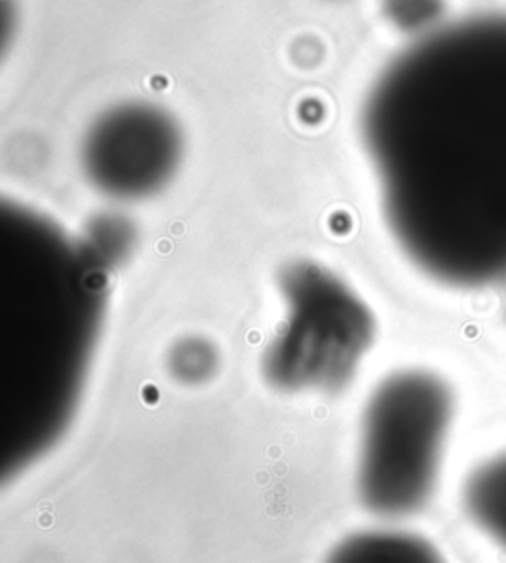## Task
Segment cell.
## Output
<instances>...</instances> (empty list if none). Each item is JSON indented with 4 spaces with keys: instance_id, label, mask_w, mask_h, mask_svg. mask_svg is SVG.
Instances as JSON below:
<instances>
[{
    "instance_id": "1",
    "label": "cell",
    "mask_w": 506,
    "mask_h": 563,
    "mask_svg": "<svg viewBox=\"0 0 506 563\" xmlns=\"http://www.w3.org/2000/svg\"><path fill=\"white\" fill-rule=\"evenodd\" d=\"M362 141L411 267L453 291L505 287V14L433 30L389 62Z\"/></svg>"
},
{
    "instance_id": "2",
    "label": "cell",
    "mask_w": 506,
    "mask_h": 563,
    "mask_svg": "<svg viewBox=\"0 0 506 563\" xmlns=\"http://www.w3.org/2000/svg\"><path fill=\"white\" fill-rule=\"evenodd\" d=\"M103 262L46 216L0 210V476L34 465L76 416L106 312Z\"/></svg>"
},
{
    "instance_id": "3",
    "label": "cell",
    "mask_w": 506,
    "mask_h": 563,
    "mask_svg": "<svg viewBox=\"0 0 506 563\" xmlns=\"http://www.w3.org/2000/svg\"><path fill=\"white\" fill-rule=\"evenodd\" d=\"M458 394L443 374L404 368L382 379L362 416L356 486L382 518L419 512L438 488Z\"/></svg>"
},
{
    "instance_id": "4",
    "label": "cell",
    "mask_w": 506,
    "mask_h": 563,
    "mask_svg": "<svg viewBox=\"0 0 506 563\" xmlns=\"http://www.w3.org/2000/svg\"><path fill=\"white\" fill-rule=\"evenodd\" d=\"M183 148L173 115L151 103H121L89 126L81 143V168L101 195L145 200L170 185Z\"/></svg>"
},
{
    "instance_id": "5",
    "label": "cell",
    "mask_w": 506,
    "mask_h": 563,
    "mask_svg": "<svg viewBox=\"0 0 506 563\" xmlns=\"http://www.w3.org/2000/svg\"><path fill=\"white\" fill-rule=\"evenodd\" d=\"M463 506L471 522L506 550V449L491 453L469 471Z\"/></svg>"
},
{
    "instance_id": "6",
    "label": "cell",
    "mask_w": 506,
    "mask_h": 563,
    "mask_svg": "<svg viewBox=\"0 0 506 563\" xmlns=\"http://www.w3.org/2000/svg\"><path fill=\"white\" fill-rule=\"evenodd\" d=\"M324 563H443V558L418 536L382 530L344 540Z\"/></svg>"
},
{
    "instance_id": "7",
    "label": "cell",
    "mask_w": 506,
    "mask_h": 563,
    "mask_svg": "<svg viewBox=\"0 0 506 563\" xmlns=\"http://www.w3.org/2000/svg\"><path fill=\"white\" fill-rule=\"evenodd\" d=\"M386 19L399 30H424L438 22L443 0H382Z\"/></svg>"
}]
</instances>
